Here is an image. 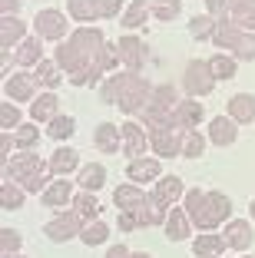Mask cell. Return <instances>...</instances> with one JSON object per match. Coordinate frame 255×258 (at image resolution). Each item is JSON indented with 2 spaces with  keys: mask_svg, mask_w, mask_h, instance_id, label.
Returning a JSON list of instances; mask_svg holds the SVG:
<instances>
[{
  "mask_svg": "<svg viewBox=\"0 0 255 258\" xmlns=\"http://www.w3.org/2000/svg\"><path fill=\"white\" fill-rule=\"evenodd\" d=\"M216 27H219V20H216V17H209V14H199V17H192V20H189V33H192L195 40L212 37V33H216Z\"/></svg>",
  "mask_w": 255,
  "mask_h": 258,
  "instance_id": "31",
  "label": "cell"
},
{
  "mask_svg": "<svg viewBox=\"0 0 255 258\" xmlns=\"http://www.w3.org/2000/svg\"><path fill=\"white\" fill-rule=\"evenodd\" d=\"M103 182H106V169L99 166V162H90V166L80 172L83 192H96V189H103Z\"/></svg>",
  "mask_w": 255,
  "mask_h": 258,
  "instance_id": "29",
  "label": "cell"
},
{
  "mask_svg": "<svg viewBox=\"0 0 255 258\" xmlns=\"http://www.w3.org/2000/svg\"><path fill=\"white\" fill-rule=\"evenodd\" d=\"M43 37H27L20 46V53H17V63L20 67H33V63H43Z\"/></svg>",
  "mask_w": 255,
  "mask_h": 258,
  "instance_id": "26",
  "label": "cell"
},
{
  "mask_svg": "<svg viewBox=\"0 0 255 258\" xmlns=\"http://www.w3.org/2000/svg\"><path fill=\"white\" fill-rule=\"evenodd\" d=\"M229 119L242 122V126H248V122L255 119V99L248 96V93H235V96L229 99Z\"/></svg>",
  "mask_w": 255,
  "mask_h": 258,
  "instance_id": "14",
  "label": "cell"
},
{
  "mask_svg": "<svg viewBox=\"0 0 255 258\" xmlns=\"http://www.w3.org/2000/svg\"><path fill=\"white\" fill-rule=\"evenodd\" d=\"M136 225H139V222H136L133 212H120V228H123V232H133Z\"/></svg>",
  "mask_w": 255,
  "mask_h": 258,
  "instance_id": "49",
  "label": "cell"
},
{
  "mask_svg": "<svg viewBox=\"0 0 255 258\" xmlns=\"http://www.w3.org/2000/svg\"><path fill=\"white\" fill-rule=\"evenodd\" d=\"M159 172H163V169H159L156 159H133L129 169H126V175L133 179V182H149V179H156Z\"/></svg>",
  "mask_w": 255,
  "mask_h": 258,
  "instance_id": "24",
  "label": "cell"
},
{
  "mask_svg": "<svg viewBox=\"0 0 255 258\" xmlns=\"http://www.w3.org/2000/svg\"><path fill=\"white\" fill-rule=\"evenodd\" d=\"M96 149L99 152H116V149H123V129H116L113 122H99L96 126Z\"/></svg>",
  "mask_w": 255,
  "mask_h": 258,
  "instance_id": "15",
  "label": "cell"
},
{
  "mask_svg": "<svg viewBox=\"0 0 255 258\" xmlns=\"http://www.w3.org/2000/svg\"><path fill=\"white\" fill-rule=\"evenodd\" d=\"M123 152H126L129 159H143L146 146H149V136L143 133V126H136V122H123Z\"/></svg>",
  "mask_w": 255,
  "mask_h": 258,
  "instance_id": "10",
  "label": "cell"
},
{
  "mask_svg": "<svg viewBox=\"0 0 255 258\" xmlns=\"http://www.w3.org/2000/svg\"><path fill=\"white\" fill-rule=\"evenodd\" d=\"M73 202H76V212H80L83 219H96L99 215V202L93 199V192H80Z\"/></svg>",
  "mask_w": 255,
  "mask_h": 258,
  "instance_id": "37",
  "label": "cell"
},
{
  "mask_svg": "<svg viewBox=\"0 0 255 258\" xmlns=\"http://www.w3.org/2000/svg\"><path fill=\"white\" fill-rule=\"evenodd\" d=\"M4 258H23V255H17V251H10V255H4Z\"/></svg>",
  "mask_w": 255,
  "mask_h": 258,
  "instance_id": "53",
  "label": "cell"
},
{
  "mask_svg": "<svg viewBox=\"0 0 255 258\" xmlns=\"http://www.w3.org/2000/svg\"><path fill=\"white\" fill-rule=\"evenodd\" d=\"M182 86H186L189 96H209L212 86H216V76L209 70V60H192L186 67V76H182Z\"/></svg>",
  "mask_w": 255,
  "mask_h": 258,
  "instance_id": "4",
  "label": "cell"
},
{
  "mask_svg": "<svg viewBox=\"0 0 255 258\" xmlns=\"http://www.w3.org/2000/svg\"><path fill=\"white\" fill-rule=\"evenodd\" d=\"M202 103H195V99H182L179 106H176V122H179V129H195L199 122H202Z\"/></svg>",
  "mask_w": 255,
  "mask_h": 258,
  "instance_id": "18",
  "label": "cell"
},
{
  "mask_svg": "<svg viewBox=\"0 0 255 258\" xmlns=\"http://www.w3.org/2000/svg\"><path fill=\"white\" fill-rule=\"evenodd\" d=\"M149 83H146L143 76H136V73H123L120 76V99H116V106L123 109V113H143L146 106H149Z\"/></svg>",
  "mask_w": 255,
  "mask_h": 258,
  "instance_id": "3",
  "label": "cell"
},
{
  "mask_svg": "<svg viewBox=\"0 0 255 258\" xmlns=\"http://www.w3.org/2000/svg\"><path fill=\"white\" fill-rule=\"evenodd\" d=\"M0 205H4V209H20L23 205V192L17 189V185H10V179L4 182V189H0Z\"/></svg>",
  "mask_w": 255,
  "mask_h": 258,
  "instance_id": "40",
  "label": "cell"
},
{
  "mask_svg": "<svg viewBox=\"0 0 255 258\" xmlns=\"http://www.w3.org/2000/svg\"><path fill=\"white\" fill-rule=\"evenodd\" d=\"M232 4H242V0H229V7H232Z\"/></svg>",
  "mask_w": 255,
  "mask_h": 258,
  "instance_id": "54",
  "label": "cell"
},
{
  "mask_svg": "<svg viewBox=\"0 0 255 258\" xmlns=\"http://www.w3.org/2000/svg\"><path fill=\"white\" fill-rule=\"evenodd\" d=\"M76 232H83V215L80 212H67V215H60V219H53L50 225H46L50 242H67Z\"/></svg>",
  "mask_w": 255,
  "mask_h": 258,
  "instance_id": "9",
  "label": "cell"
},
{
  "mask_svg": "<svg viewBox=\"0 0 255 258\" xmlns=\"http://www.w3.org/2000/svg\"><path fill=\"white\" fill-rule=\"evenodd\" d=\"M113 202H116L120 212H136V209H143L149 202V196L143 189H136V185H120V189L113 192Z\"/></svg>",
  "mask_w": 255,
  "mask_h": 258,
  "instance_id": "11",
  "label": "cell"
},
{
  "mask_svg": "<svg viewBox=\"0 0 255 258\" xmlns=\"http://www.w3.org/2000/svg\"><path fill=\"white\" fill-rule=\"evenodd\" d=\"M206 7H209V17H216V20H222L225 7H229V0H206Z\"/></svg>",
  "mask_w": 255,
  "mask_h": 258,
  "instance_id": "48",
  "label": "cell"
},
{
  "mask_svg": "<svg viewBox=\"0 0 255 258\" xmlns=\"http://www.w3.org/2000/svg\"><path fill=\"white\" fill-rule=\"evenodd\" d=\"M23 30H27V23L17 20V17H4L0 20V46H4V53H10V46L23 37Z\"/></svg>",
  "mask_w": 255,
  "mask_h": 258,
  "instance_id": "20",
  "label": "cell"
},
{
  "mask_svg": "<svg viewBox=\"0 0 255 258\" xmlns=\"http://www.w3.org/2000/svg\"><path fill=\"white\" fill-rule=\"evenodd\" d=\"M46 172H50V166L46 169H40V172H33V175H27L23 179V192H40V189H46Z\"/></svg>",
  "mask_w": 255,
  "mask_h": 258,
  "instance_id": "45",
  "label": "cell"
},
{
  "mask_svg": "<svg viewBox=\"0 0 255 258\" xmlns=\"http://www.w3.org/2000/svg\"><path fill=\"white\" fill-rule=\"evenodd\" d=\"M186 212L192 219V225L199 228H216L222 219H229L232 212V199L222 196V192H202V189H192L186 196Z\"/></svg>",
  "mask_w": 255,
  "mask_h": 258,
  "instance_id": "2",
  "label": "cell"
},
{
  "mask_svg": "<svg viewBox=\"0 0 255 258\" xmlns=\"http://www.w3.org/2000/svg\"><path fill=\"white\" fill-rule=\"evenodd\" d=\"M232 23L242 33L255 30V0H242V4H232Z\"/></svg>",
  "mask_w": 255,
  "mask_h": 258,
  "instance_id": "25",
  "label": "cell"
},
{
  "mask_svg": "<svg viewBox=\"0 0 255 258\" xmlns=\"http://www.w3.org/2000/svg\"><path fill=\"white\" fill-rule=\"evenodd\" d=\"M106 258H129V251L123 248V245H116V248H110V251H106Z\"/></svg>",
  "mask_w": 255,
  "mask_h": 258,
  "instance_id": "51",
  "label": "cell"
},
{
  "mask_svg": "<svg viewBox=\"0 0 255 258\" xmlns=\"http://www.w3.org/2000/svg\"><path fill=\"white\" fill-rule=\"evenodd\" d=\"M0 129H20V113H17V106H10V103L0 106Z\"/></svg>",
  "mask_w": 255,
  "mask_h": 258,
  "instance_id": "44",
  "label": "cell"
},
{
  "mask_svg": "<svg viewBox=\"0 0 255 258\" xmlns=\"http://www.w3.org/2000/svg\"><path fill=\"white\" fill-rule=\"evenodd\" d=\"M209 139L216 146H232L235 143V119H222V116H216V119L209 122Z\"/></svg>",
  "mask_w": 255,
  "mask_h": 258,
  "instance_id": "22",
  "label": "cell"
},
{
  "mask_svg": "<svg viewBox=\"0 0 255 258\" xmlns=\"http://www.w3.org/2000/svg\"><path fill=\"white\" fill-rule=\"evenodd\" d=\"M76 149H67V146H63V149H57L53 152V159H50V175H57V179H63V175H70L76 169Z\"/></svg>",
  "mask_w": 255,
  "mask_h": 258,
  "instance_id": "21",
  "label": "cell"
},
{
  "mask_svg": "<svg viewBox=\"0 0 255 258\" xmlns=\"http://www.w3.org/2000/svg\"><path fill=\"white\" fill-rule=\"evenodd\" d=\"M232 53H235V60H255V33H242L239 46Z\"/></svg>",
  "mask_w": 255,
  "mask_h": 258,
  "instance_id": "43",
  "label": "cell"
},
{
  "mask_svg": "<svg viewBox=\"0 0 255 258\" xmlns=\"http://www.w3.org/2000/svg\"><path fill=\"white\" fill-rule=\"evenodd\" d=\"M242 258H252V255H242Z\"/></svg>",
  "mask_w": 255,
  "mask_h": 258,
  "instance_id": "56",
  "label": "cell"
},
{
  "mask_svg": "<svg viewBox=\"0 0 255 258\" xmlns=\"http://www.w3.org/2000/svg\"><path fill=\"white\" fill-rule=\"evenodd\" d=\"M57 67H60L57 60H53V63H46V60L37 63V73H33V76H37V83H43L46 90H53V86L60 83V70H57Z\"/></svg>",
  "mask_w": 255,
  "mask_h": 258,
  "instance_id": "35",
  "label": "cell"
},
{
  "mask_svg": "<svg viewBox=\"0 0 255 258\" xmlns=\"http://www.w3.org/2000/svg\"><path fill=\"white\" fill-rule=\"evenodd\" d=\"M33 23H37V37L43 40H63V33H67V17L60 10H40Z\"/></svg>",
  "mask_w": 255,
  "mask_h": 258,
  "instance_id": "7",
  "label": "cell"
},
{
  "mask_svg": "<svg viewBox=\"0 0 255 258\" xmlns=\"http://www.w3.org/2000/svg\"><path fill=\"white\" fill-rule=\"evenodd\" d=\"M96 10L103 20H110V17H116L123 10V0H96Z\"/></svg>",
  "mask_w": 255,
  "mask_h": 258,
  "instance_id": "47",
  "label": "cell"
},
{
  "mask_svg": "<svg viewBox=\"0 0 255 258\" xmlns=\"http://www.w3.org/2000/svg\"><path fill=\"white\" fill-rule=\"evenodd\" d=\"M252 225L248 222H242V219H235V222H229V228H225V245L229 248H235V251H245L248 245H252Z\"/></svg>",
  "mask_w": 255,
  "mask_h": 258,
  "instance_id": "13",
  "label": "cell"
},
{
  "mask_svg": "<svg viewBox=\"0 0 255 258\" xmlns=\"http://www.w3.org/2000/svg\"><path fill=\"white\" fill-rule=\"evenodd\" d=\"M0 7H4V17H10L20 10V0H0Z\"/></svg>",
  "mask_w": 255,
  "mask_h": 258,
  "instance_id": "50",
  "label": "cell"
},
{
  "mask_svg": "<svg viewBox=\"0 0 255 258\" xmlns=\"http://www.w3.org/2000/svg\"><path fill=\"white\" fill-rule=\"evenodd\" d=\"M116 46H120V60L126 63V70H129V73H139V67H143V60H146L143 43H139L136 37H123Z\"/></svg>",
  "mask_w": 255,
  "mask_h": 258,
  "instance_id": "12",
  "label": "cell"
},
{
  "mask_svg": "<svg viewBox=\"0 0 255 258\" xmlns=\"http://www.w3.org/2000/svg\"><path fill=\"white\" fill-rule=\"evenodd\" d=\"M239 40H242V30L235 27L232 20H219V27H216V33H212V43L219 46V50H235L239 46Z\"/></svg>",
  "mask_w": 255,
  "mask_h": 258,
  "instance_id": "17",
  "label": "cell"
},
{
  "mask_svg": "<svg viewBox=\"0 0 255 258\" xmlns=\"http://www.w3.org/2000/svg\"><path fill=\"white\" fill-rule=\"evenodd\" d=\"M179 196H182V182L176 179V175H169V179H163V182L156 185V192H152V202L163 205V209H169V205H173Z\"/></svg>",
  "mask_w": 255,
  "mask_h": 258,
  "instance_id": "19",
  "label": "cell"
},
{
  "mask_svg": "<svg viewBox=\"0 0 255 258\" xmlns=\"http://www.w3.org/2000/svg\"><path fill=\"white\" fill-rule=\"evenodd\" d=\"M129 258H149V255H143V251H136V255H129Z\"/></svg>",
  "mask_w": 255,
  "mask_h": 258,
  "instance_id": "52",
  "label": "cell"
},
{
  "mask_svg": "<svg viewBox=\"0 0 255 258\" xmlns=\"http://www.w3.org/2000/svg\"><path fill=\"white\" fill-rule=\"evenodd\" d=\"M73 133H76L73 116H57V119L50 122V136L53 139H67V136H73Z\"/></svg>",
  "mask_w": 255,
  "mask_h": 258,
  "instance_id": "38",
  "label": "cell"
},
{
  "mask_svg": "<svg viewBox=\"0 0 255 258\" xmlns=\"http://www.w3.org/2000/svg\"><path fill=\"white\" fill-rule=\"evenodd\" d=\"M149 10H152V17L156 20H173V17H179V10H182V0H152L149 4Z\"/></svg>",
  "mask_w": 255,
  "mask_h": 258,
  "instance_id": "33",
  "label": "cell"
},
{
  "mask_svg": "<svg viewBox=\"0 0 255 258\" xmlns=\"http://www.w3.org/2000/svg\"><path fill=\"white\" fill-rule=\"evenodd\" d=\"M206 139L195 133V129H186V139H182V156H202Z\"/></svg>",
  "mask_w": 255,
  "mask_h": 258,
  "instance_id": "41",
  "label": "cell"
},
{
  "mask_svg": "<svg viewBox=\"0 0 255 258\" xmlns=\"http://www.w3.org/2000/svg\"><path fill=\"white\" fill-rule=\"evenodd\" d=\"M182 139H186V129L169 122V126H152L149 143L159 156H176V152H182Z\"/></svg>",
  "mask_w": 255,
  "mask_h": 258,
  "instance_id": "5",
  "label": "cell"
},
{
  "mask_svg": "<svg viewBox=\"0 0 255 258\" xmlns=\"http://www.w3.org/2000/svg\"><path fill=\"white\" fill-rule=\"evenodd\" d=\"M70 199H73V185L67 182V179H57V182H50L43 189V205H50V209H57V205H67Z\"/></svg>",
  "mask_w": 255,
  "mask_h": 258,
  "instance_id": "23",
  "label": "cell"
},
{
  "mask_svg": "<svg viewBox=\"0 0 255 258\" xmlns=\"http://www.w3.org/2000/svg\"><path fill=\"white\" fill-rule=\"evenodd\" d=\"M222 248H225V238L222 235H199V238H195V245H192L195 258H219V255H222Z\"/></svg>",
  "mask_w": 255,
  "mask_h": 258,
  "instance_id": "27",
  "label": "cell"
},
{
  "mask_svg": "<svg viewBox=\"0 0 255 258\" xmlns=\"http://www.w3.org/2000/svg\"><path fill=\"white\" fill-rule=\"evenodd\" d=\"M33 86H37V76H30V73H14V76L4 80V93H7V99H14V103H30Z\"/></svg>",
  "mask_w": 255,
  "mask_h": 258,
  "instance_id": "8",
  "label": "cell"
},
{
  "mask_svg": "<svg viewBox=\"0 0 255 258\" xmlns=\"http://www.w3.org/2000/svg\"><path fill=\"white\" fill-rule=\"evenodd\" d=\"M0 248H4V255L17 251V248H20V232H14V228H4V232H0Z\"/></svg>",
  "mask_w": 255,
  "mask_h": 258,
  "instance_id": "46",
  "label": "cell"
},
{
  "mask_svg": "<svg viewBox=\"0 0 255 258\" xmlns=\"http://www.w3.org/2000/svg\"><path fill=\"white\" fill-rule=\"evenodd\" d=\"M209 70H212V76L216 80H232L235 76V56H212L209 60Z\"/></svg>",
  "mask_w": 255,
  "mask_h": 258,
  "instance_id": "34",
  "label": "cell"
},
{
  "mask_svg": "<svg viewBox=\"0 0 255 258\" xmlns=\"http://www.w3.org/2000/svg\"><path fill=\"white\" fill-rule=\"evenodd\" d=\"M46 166H50V162H43L37 152H23V156H14V159L4 166V175H7V179H14V182H23L27 175L40 172V169H46Z\"/></svg>",
  "mask_w": 255,
  "mask_h": 258,
  "instance_id": "6",
  "label": "cell"
},
{
  "mask_svg": "<svg viewBox=\"0 0 255 258\" xmlns=\"http://www.w3.org/2000/svg\"><path fill=\"white\" fill-rule=\"evenodd\" d=\"M166 235L173 238V242H182V238L189 235V225H192V219H189V212H182V209H169V215H166Z\"/></svg>",
  "mask_w": 255,
  "mask_h": 258,
  "instance_id": "16",
  "label": "cell"
},
{
  "mask_svg": "<svg viewBox=\"0 0 255 258\" xmlns=\"http://www.w3.org/2000/svg\"><path fill=\"white\" fill-rule=\"evenodd\" d=\"M103 33L96 30V27H80V30L70 33L67 43H60V50H57V63H60L63 70H70V76L73 73H83V70H93L99 60V53H103Z\"/></svg>",
  "mask_w": 255,
  "mask_h": 258,
  "instance_id": "1",
  "label": "cell"
},
{
  "mask_svg": "<svg viewBox=\"0 0 255 258\" xmlns=\"http://www.w3.org/2000/svg\"><path fill=\"white\" fill-rule=\"evenodd\" d=\"M149 103H156V106H163V109H176V106H179V99H176V90H173V86H152Z\"/></svg>",
  "mask_w": 255,
  "mask_h": 258,
  "instance_id": "36",
  "label": "cell"
},
{
  "mask_svg": "<svg viewBox=\"0 0 255 258\" xmlns=\"http://www.w3.org/2000/svg\"><path fill=\"white\" fill-rule=\"evenodd\" d=\"M252 219H255V202H252Z\"/></svg>",
  "mask_w": 255,
  "mask_h": 258,
  "instance_id": "55",
  "label": "cell"
},
{
  "mask_svg": "<svg viewBox=\"0 0 255 258\" xmlns=\"http://www.w3.org/2000/svg\"><path fill=\"white\" fill-rule=\"evenodd\" d=\"M67 10H70V17L80 20V23H90V20H96V17H99L96 0H67Z\"/></svg>",
  "mask_w": 255,
  "mask_h": 258,
  "instance_id": "30",
  "label": "cell"
},
{
  "mask_svg": "<svg viewBox=\"0 0 255 258\" xmlns=\"http://www.w3.org/2000/svg\"><path fill=\"white\" fill-rule=\"evenodd\" d=\"M14 143L20 146V149H30V146H37V143H40L37 126H20V129L14 133Z\"/></svg>",
  "mask_w": 255,
  "mask_h": 258,
  "instance_id": "42",
  "label": "cell"
},
{
  "mask_svg": "<svg viewBox=\"0 0 255 258\" xmlns=\"http://www.w3.org/2000/svg\"><path fill=\"white\" fill-rule=\"evenodd\" d=\"M30 113H33L37 122H53V119H57V96H53V93L37 96V103L30 106Z\"/></svg>",
  "mask_w": 255,
  "mask_h": 258,
  "instance_id": "28",
  "label": "cell"
},
{
  "mask_svg": "<svg viewBox=\"0 0 255 258\" xmlns=\"http://www.w3.org/2000/svg\"><path fill=\"white\" fill-rule=\"evenodd\" d=\"M106 235H110V228H106L103 222H93V225H86V228L80 232V238H83L86 245H103Z\"/></svg>",
  "mask_w": 255,
  "mask_h": 258,
  "instance_id": "39",
  "label": "cell"
},
{
  "mask_svg": "<svg viewBox=\"0 0 255 258\" xmlns=\"http://www.w3.org/2000/svg\"><path fill=\"white\" fill-rule=\"evenodd\" d=\"M149 14H152L149 4H143V0H133V4H129V10L123 14V27H129V30H133V27H143Z\"/></svg>",
  "mask_w": 255,
  "mask_h": 258,
  "instance_id": "32",
  "label": "cell"
}]
</instances>
